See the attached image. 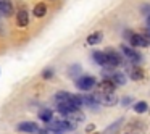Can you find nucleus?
Segmentation results:
<instances>
[{
	"mask_svg": "<svg viewBox=\"0 0 150 134\" xmlns=\"http://www.w3.org/2000/svg\"><path fill=\"white\" fill-rule=\"evenodd\" d=\"M0 15H4L7 18L13 15V4H11V0H0Z\"/></svg>",
	"mask_w": 150,
	"mask_h": 134,
	"instance_id": "obj_9",
	"label": "nucleus"
},
{
	"mask_svg": "<svg viewBox=\"0 0 150 134\" xmlns=\"http://www.w3.org/2000/svg\"><path fill=\"white\" fill-rule=\"evenodd\" d=\"M147 29L150 31V15H149V16H147Z\"/></svg>",
	"mask_w": 150,
	"mask_h": 134,
	"instance_id": "obj_24",
	"label": "nucleus"
},
{
	"mask_svg": "<svg viewBox=\"0 0 150 134\" xmlns=\"http://www.w3.org/2000/svg\"><path fill=\"white\" fill-rule=\"evenodd\" d=\"M94 97L98 102V105H105V107H113V105H116L120 102V99L116 97L115 92H110V94H100V92H97V94H94Z\"/></svg>",
	"mask_w": 150,
	"mask_h": 134,
	"instance_id": "obj_3",
	"label": "nucleus"
},
{
	"mask_svg": "<svg viewBox=\"0 0 150 134\" xmlns=\"http://www.w3.org/2000/svg\"><path fill=\"white\" fill-rule=\"evenodd\" d=\"M92 58H94V62L97 63V65L100 66H107V57H105V52H98V50H95L94 53H92Z\"/></svg>",
	"mask_w": 150,
	"mask_h": 134,
	"instance_id": "obj_13",
	"label": "nucleus"
},
{
	"mask_svg": "<svg viewBox=\"0 0 150 134\" xmlns=\"http://www.w3.org/2000/svg\"><path fill=\"white\" fill-rule=\"evenodd\" d=\"M121 124H124V120H123V118H120V120H116L113 124H110V126H108L102 134H116L118 131L121 129Z\"/></svg>",
	"mask_w": 150,
	"mask_h": 134,
	"instance_id": "obj_11",
	"label": "nucleus"
},
{
	"mask_svg": "<svg viewBox=\"0 0 150 134\" xmlns=\"http://www.w3.org/2000/svg\"><path fill=\"white\" fill-rule=\"evenodd\" d=\"M142 78H144L142 68H139V66H134V68L131 69V79H134V81H140Z\"/></svg>",
	"mask_w": 150,
	"mask_h": 134,
	"instance_id": "obj_17",
	"label": "nucleus"
},
{
	"mask_svg": "<svg viewBox=\"0 0 150 134\" xmlns=\"http://www.w3.org/2000/svg\"><path fill=\"white\" fill-rule=\"evenodd\" d=\"M98 92L100 94H110V92H115L116 89V84H115L111 79H103L102 82H98Z\"/></svg>",
	"mask_w": 150,
	"mask_h": 134,
	"instance_id": "obj_7",
	"label": "nucleus"
},
{
	"mask_svg": "<svg viewBox=\"0 0 150 134\" xmlns=\"http://www.w3.org/2000/svg\"><path fill=\"white\" fill-rule=\"evenodd\" d=\"M131 102H132V97H123V100H121V105H123V107H129Z\"/></svg>",
	"mask_w": 150,
	"mask_h": 134,
	"instance_id": "obj_21",
	"label": "nucleus"
},
{
	"mask_svg": "<svg viewBox=\"0 0 150 134\" xmlns=\"http://www.w3.org/2000/svg\"><path fill=\"white\" fill-rule=\"evenodd\" d=\"M16 21H18V26L24 28L29 24V13H28V10H20L16 13Z\"/></svg>",
	"mask_w": 150,
	"mask_h": 134,
	"instance_id": "obj_10",
	"label": "nucleus"
},
{
	"mask_svg": "<svg viewBox=\"0 0 150 134\" xmlns=\"http://www.w3.org/2000/svg\"><path fill=\"white\" fill-rule=\"evenodd\" d=\"M102 39H103V33H102V31H97V33H92L91 36L87 37V44L89 45H97V44L102 42Z\"/></svg>",
	"mask_w": 150,
	"mask_h": 134,
	"instance_id": "obj_12",
	"label": "nucleus"
},
{
	"mask_svg": "<svg viewBox=\"0 0 150 134\" xmlns=\"http://www.w3.org/2000/svg\"><path fill=\"white\" fill-rule=\"evenodd\" d=\"M126 39L131 42V47L132 49H139V47H147V45H150L149 44V40L144 37V34H136V33H132V31H126Z\"/></svg>",
	"mask_w": 150,
	"mask_h": 134,
	"instance_id": "obj_1",
	"label": "nucleus"
},
{
	"mask_svg": "<svg viewBox=\"0 0 150 134\" xmlns=\"http://www.w3.org/2000/svg\"><path fill=\"white\" fill-rule=\"evenodd\" d=\"M94 129H95V124H89L86 131H87V133H91V131H94Z\"/></svg>",
	"mask_w": 150,
	"mask_h": 134,
	"instance_id": "obj_23",
	"label": "nucleus"
},
{
	"mask_svg": "<svg viewBox=\"0 0 150 134\" xmlns=\"http://www.w3.org/2000/svg\"><path fill=\"white\" fill-rule=\"evenodd\" d=\"M52 76H53V69H52V68L44 69V73H42V78H44V79H50Z\"/></svg>",
	"mask_w": 150,
	"mask_h": 134,
	"instance_id": "obj_20",
	"label": "nucleus"
},
{
	"mask_svg": "<svg viewBox=\"0 0 150 134\" xmlns=\"http://www.w3.org/2000/svg\"><path fill=\"white\" fill-rule=\"evenodd\" d=\"M120 49H121V53L127 58V62H131L132 65H139V63L142 62V55H140L137 50H134L131 45H124L123 44Z\"/></svg>",
	"mask_w": 150,
	"mask_h": 134,
	"instance_id": "obj_2",
	"label": "nucleus"
},
{
	"mask_svg": "<svg viewBox=\"0 0 150 134\" xmlns=\"http://www.w3.org/2000/svg\"><path fill=\"white\" fill-rule=\"evenodd\" d=\"M95 84H97V81H95L94 76H79L78 79H76V86H78V89H81V91H92V89L95 87Z\"/></svg>",
	"mask_w": 150,
	"mask_h": 134,
	"instance_id": "obj_4",
	"label": "nucleus"
},
{
	"mask_svg": "<svg viewBox=\"0 0 150 134\" xmlns=\"http://www.w3.org/2000/svg\"><path fill=\"white\" fill-rule=\"evenodd\" d=\"M84 120H86V116H84V113H82L81 110H74V111H71V113L66 116V121L71 123L73 126H78V124L82 123Z\"/></svg>",
	"mask_w": 150,
	"mask_h": 134,
	"instance_id": "obj_8",
	"label": "nucleus"
},
{
	"mask_svg": "<svg viewBox=\"0 0 150 134\" xmlns=\"http://www.w3.org/2000/svg\"><path fill=\"white\" fill-rule=\"evenodd\" d=\"M147 110H149V105L145 102H137V104H134V111L136 113H145Z\"/></svg>",
	"mask_w": 150,
	"mask_h": 134,
	"instance_id": "obj_19",
	"label": "nucleus"
},
{
	"mask_svg": "<svg viewBox=\"0 0 150 134\" xmlns=\"http://www.w3.org/2000/svg\"><path fill=\"white\" fill-rule=\"evenodd\" d=\"M81 74V66L79 65H73L68 68V76L69 78H78V76Z\"/></svg>",
	"mask_w": 150,
	"mask_h": 134,
	"instance_id": "obj_18",
	"label": "nucleus"
},
{
	"mask_svg": "<svg viewBox=\"0 0 150 134\" xmlns=\"http://www.w3.org/2000/svg\"><path fill=\"white\" fill-rule=\"evenodd\" d=\"M39 118H40L42 121H45V123H50V121H52V118H53V111L49 110V108H45V110H40V111H39Z\"/></svg>",
	"mask_w": 150,
	"mask_h": 134,
	"instance_id": "obj_16",
	"label": "nucleus"
},
{
	"mask_svg": "<svg viewBox=\"0 0 150 134\" xmlns=\"http://www.w3.org/2000/svg\"><path fill=\"white\" fill-rule=\"evenodd\" d=\"M45 13H47V5L45 4H37L36 7H34V16L36 18H42V16H45Z\"/></svg>",
	"mask_w": 150,
	"mask_h": 134,
	"instance_id": "obj_15",
	"label": "nucleus"
},
{
	"mask_svg": "<svg viewBox=\"0 0 150 134\" xmlns=\"http://www.w3.org/2000/svg\"><path fill=\"white\" fill-rule=\"evenodd\" d=\"M18 131H21V133H29V134H37L39 133V126H37L34 121H23V123H20L16 126Z\"/></svg>",
	"mask_w": 150,
	"mask_h": 134,
	"instance_id": "obj_6",
	"label": "nucleus"
},
{
	"mask_svg": "<svg viewBox=\"0 0 150 134\" xmlns=\"http://www.w3.org/2000/svg\"><path fill=\"white\" fill-rule=\"evenodd\" d=\"M111 81H113L116 86H124V84H126V74H124V73H121V71H115Z\"/></svg>",
	"mask_w": 150,
	"mask_h": 134,
	"instance_id": "obj_14",
	"label": "nucleus"
},
{
	"mask_svg": "<svg viewBox=\"0 0 150 134\" xmlns=\"http://www.w3.org/2000/svg\"><path fill=\"white\" fill-rule=\"evenodd\" d=\"M142 13L149 16L150 15V5H142Z\"/></svg>",
	"mask_w": 150,
	"mask_h": 134,
	"instance_id": "obj_22",
	"label": "nucleus"
},
{
	"mask_svg": "<svg viewBox=\"0 0 150 134\" xmlns=\"http://www.w3.org/2000/svg\"><path fill=\"white\" fill-rule=\"evenodd\" d=\"M105 57H107V66H111V68H116L123 63V57L113 49H107L105 50Z\"/></svg>",
	"mask_w": 150,
	"mask_h": 134,
	"instance_id": "obj_5",
	"label": "nucleus"
}]
</instances>
